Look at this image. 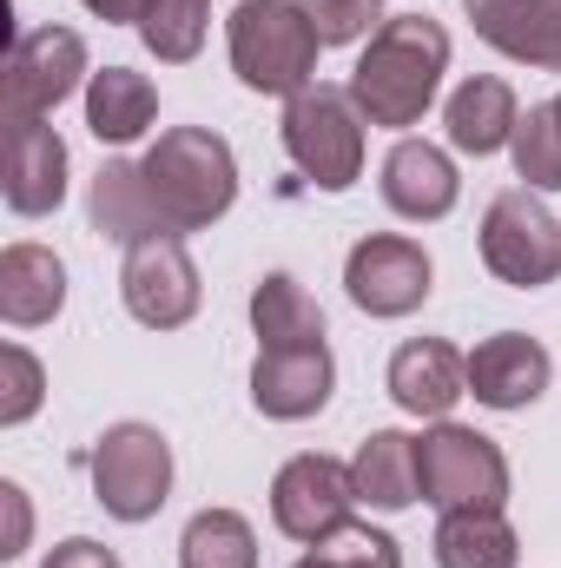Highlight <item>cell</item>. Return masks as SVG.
<instances>
[{"mask_svg":"<svg viewBox=\"0 0 561 568\" xmlns=\"http://www.w3.org/2000/svg\"><path fill=\"white\" fill-rule=\"evenodd\" d=\"M86 80V40L73 27H33L7 53V126L47 120L73 87Z\"/></svg>","mask_w":561,"mask_h":568,"instance_id":"ba28073f","label":"cell"},{"mask_svg":"<svg viewBox=\"0 0 561 568\" xmlns=\"http://www.w3.org/2000/svg\"><path fill=\"white\" fill-rule=\"evenodd\" d=\"M390 397L410 410V417H449L462 397H469V357L442 337H410L397 357H390Z\"/></svg>","mask_w":561,"mask_h":568,"instance_id":"9a60e30c","label":"cell"},{"mask_svg":"<svg viewBox=\"0 0 561 568\" xmlns=\"http://www.w3.org/2000/svg\"><path fill=\"white\" fill-rule=\"evenodd\" d=\"M120 297H126V311L140 317L145 331H178V324H192V311H198V265H192V252H185L172 232L126 245Z\"/></svg>","mask_w":561,"mask_h":568,"instance_id":"9c48e42d","label":"cell"},{"mask_svg":"<svg viewBox=\"0 0 561 568\" xmlns=\"http://www.w3.org/2000/svg\"><path fill=\"white\" fill-rule=\"evenodd\" d=\"M93 496L120 523H152L172 496V443L152 424H113L93 449Z\"/></svg>","mask_w":561,"mask_h":568,"instance_id":"52a82bcc","label":"cell"},{"mask_svg":"<svg viewBox=\"0 0 561 568\" xmlns=\"http://www.w3.org/2000/svg\"><path fill=\"white\" fill-rule=\"evenodd\" d=\"M284 152L317 192H350L364 179V113L350 87H304L284 106Z\"/></svg>","mask_w":561,"mask_h":568,"instance_id":"277c9868","label":"cell"},{"mask_svg":"<svg viewBox=\"0 0 561 568\" xmlns=\"http://www.w3.org/2000/svg\"><path fill=\"white\" fill-rule=\"evenodd\" d=\"M40 568H120V556H113V549H100L93 536H67V542H60Z\"/></svg>","mask_w":561,"mask_h":568,"instance_id":"4dcf8cb0","label":"cell"},{"mask_svg":"<svg viewBox=\"0 0 561 568\" xmlns=\"http://www.w3.org/2000/svg\"><path fill=\"white\" fill-rule=\"evenodd\" d=\"M178 568H258V536L238 509H198L178 536Z\"/></svg>","mask_w":561,"mask_h":568,"instance_id":"d4e9b609","label":"cell"},{"mask_svg":"<svg viewBox=\"0 0 561 568\" xmlns=\"http://www.w3.org/2000/svg\"><path fill=\"white\" fill-rule=\"evenodd\" d=\"M456 192H462V179H456V165H449V152L429 140H397L390 145V159H384V205L397 212V219H449L456 212Z\"/></svg>","mask_w":561,"mask_h":568,"instance_id":"e0dca14e","label":"cell"},{"mask_svg":"<svg viewBox=\"0 0 561 568\" xmlns=\"http://www.w3.org/2000/svg\"><path fill=\"white\" fill-rule=\"evenodd\" d=\"M152 120H159V93H152L145 73L106 67V73L86 80V126H93L100 145H133Z\"/></svg>","mask_w":561,"mask_h":568,"instance_id":"7402d4cb","label":"cell"},{"mask_svg":"<svg viewBox=\"0 0 561 568\" xmlns=\"http://www.w3.org/2000/svg\"><path fill=\"white\" fill-rule=\"evenodd\" d=\"M290 568H337V562H330V556H317V549H310V556H304V562H290Z\"/></svg>","mask_w":561,"mask_h":568,"instance_id":"836d02e7","label":"cell"},{"mask_svg":"<svg viewBox=\"0 0 561 568\" xmlns=\"http://www.w3.org/2000/svg\"><path fill=\"white\" fill-rule=\"evenodd\" d=\"M252 331H258V351H284V344H324V311L310 304V291L290 278V272H272L252 291Z\"/></svg>","mask_w":561,"mask_h":568,"instance_id":"cb8c5ba5","label":"cell"},{"mask_svg":"<svg viewBox=\"0 0 561 568\" xmlns=\"http://www.w3.org/2000/svg\"><path fill=\"white\" fill-rule=\"evenodd\" d=\"M317 556H330L337 568H404L397 536H384V529H370V523H344L337 536L317 542Z\"/></svg>","mask_w":561,"mask_h":568,"instance_id":"f1b7e54d","label":"cell"},{"mask_svg":"<svg viewBox=\"0 0 561 568\" xmlns=\"http://www.w3.org/2000/svg\"><path fill=\"white\" fill-rule=\"evenodd\" d=\"M516 179H529V192H561V120H555V100L549 106H529L516 120Z\"/></svg>","mask_w":561,"mask_h":568,"instance_id":"484cf974","label":"cell"},{"mask_svg":"<svg viewBox=\"0 0 561 568\" xmlns=\"http://www.w3.org/2000/svg\"><path fill=\"white\" fill-rule=\"evenodd\" d=\"M344 291L370 317H410L429 297V252H422L417 239H404V232H377V239L350 245Z\"/></svg>","mask_w":561,"mask_h":568,"instance_id":"8fae6325","label":"cell"},{"mask_svg":"<svg viewBox=\"0 0 561 568\" xmlns=\"http://www.w3.org/2000/svg\"><path fill=\"white\" fill-rule=\"evenodd\" d=\"M555 120H561V100H555Z\"/></svg>","mask_w":561,"mask_h":568,"instance_id":"e575fe53","label":"cell"},{"mask_svg":"<svg viewBox=\"0 0 561 568\" xmlns=\"http://www.w3.org/2000/svg\"><path fill=\"white\" fill-rule=\"evenodd\" d=\"M93 232H100V239H120V245H140V239H159V232H165L159 199H152V185H145L140 165H126V159L100 165V179H93ZM172 239H178V232H172Z\"/></svg>","mask_w":561,"mask_h":568,"instance_id":"44dd1931","label":"cell"},{"mask_svg":"<svg viewBox=\"0 0 561 568\" xmlns=\"http://www.w3.org/2000/svg\"><path fill=\"white\" fill-rule=\"evenodd\" d=\"M449 73V33L422 13H397L370 33L364 60L350 67V100L370 126H417Z\"/></svg>","mask_w":561,"mask_h":568,"instance_id":"6da1fadb","label":"cell"},{"mask_svg":"<svg viewBox=\"0 0 561 568\" xmlns=\"http://www.w3.org/2000/svg\"><path fill=\"white\" fill-rule=\"evenodd\" d=\"M482 265L502 284H516V291L561 278V219L529 185L489 199V212H482Z\"/></svg>","mask_w":561,"mask_h":568,"instance_id":"8992f818","label":"cell"},{"mask_svg":"<svg viewBox=\"0 0 561 568\" xmlns=\"http://www.w3.org/2000/svg\"><path fill=\"white\" fill-rule=\"evenodd\" d=\"M304 13H310L324 47H350V40L384 27V0H304Z\"/></svg>","mask_w":561,"mask_h":568,"instance_id":"f546056e","label":"cell"},{"mask_svg":"<svg viewBox=\"0 0 561 568\" xmlns=\"http://www.w3.org/2000/svg\"><path fill=\"white\" fill-rule=\"evenodd\" d=\"M0 503H7V549L0 556H20L27 549V489L20 483H0Z\"/></svg>","mask_w":561,"mask_h":568,"instance_id":"1f68e13d","label":"cell"},{"mask_svg":"<svg viewBox=\"0 0 561 568\" xmlns=\"http://www.w3.org/2000/svg\"><path fill=\"white\" fill-rule=\"evenodd\" d=\"M47 397V377H40V357L27 344H0V424H27Z\"/></svg>","mask_w":561,"mask_h":568,"instance_id":"83f0119b","label":"cell"},{"mask_svg":"<svg viewBox=\"0 0 561 568\" xmlns=\"http://www.w3.org/2000/svg\"><path fill=\"white\" fill-rule=\"evenodd\" d=\"M516 120H522V106H516V87H509L502 73H476V80H462V87L449 93V113H442L449 145L469 152V159L502 152V145L516 140Z\"/></svg>","mask_w":561,"mask_h":568,"instance_id":"ac0fdd59","label":"cell"},{"mask_svg":"<svg viewBox=\"0 0 561 568\" xmlns=\"http://www.w3.org/2000/svg\"><path fill=\"white\" fill-rule=\"evenodd\" d=\"M67 304V265L47 252V245H7L0 252V317L13 331H33L47 317H60Z\"/></svg>","mask_w":561,"mask_h":568,"instance_id":"d6986e66","label":"cell"},{"mask_svg":"<svg viewBox=\"0 0 561 568\" xmlns=\"http://www.w3.org/2000/svg\"><path fill=\"white\" fill-rule=\"evenodd\" d=\"M330 384H337V364L324 344H284V351H258L252 364V404L278 424H304L330 404Z\"/></svg>","mask_w":561,"mask_h":568,"instance_id":"7c38bea8","label":"cell"},{"mask_svg":"<svg viewBox=\"0 0 561 568\" xmlns=\"http://www.w3.org/2000/svg\"><path fill=\"white\" fill-rule=\"evenodd\" d=\"M417 469H422V503H436L442 516L509 503V456L462 424H436L429 436H417Z\"/></svg>","mask_w":561,"mask_h":568,"instance_id":"5b68a950","label":"cell"},{"mask_svg":"<svg viewBox=\"0 0 561 568\" xmlns=\"http://www.w3.org/2000/svg\"><path fill=\"white\" fill-rule=\"evenodd\" d=\"M67 199V145L47 120H13L7 126V205L20 219H47Z\"/></svg>","mask_w":561,"mask_h":568,"instance_id":"2e32d148","label":"cell"},{"mask_svg":"<svg viewBox=\"0 0 561 568\" xmlns=\"http://www.w3.org/2000/svg\"><path fill=\"white\" fill-rule=\"evenodd\" d=\"M232 73L252 93H284L297 100L304 87H317V27L304 13V0H238L232 7Z\"/></svg>","mask_w":561,"mask_h":568,"instance_id":"3957f363","label":"cell"},{"mask_svg":"<svg viewBox=\"0 0 561 568\" xmlns=\"http://www.w3.org/2000/svg\"><path fill=\"white\" fill-rule=\"evenodd\" d=\"M555 377V357L522 337V331H496L469 351V397L489 404V410H529Z\"/></svg>","mask_w":561,"mask_h":568,"instance_id":"4fadbf2b","label":"cell"},{"mask_svg":"<svg viewBox=\"0 0 561 568\" xmlns=\"http://www.w3.org/2000/svg\"><path fill=\"white\" fill-rule=\"evenodd\" d=\"M462 13L496 53L561 73V0H462Z\"/></svg>","mask_w":561,"mask_h":568,"instance_id":"5bb4252c","label":"cell"},{"mask_svg":"<svg viewBox=\"0 0 561 568\" xmlns=\"http://www.w3.org/2000/svg\"><path fill=\"white\" fill-rule=\"evenodd\" d=\"M80 7H86V13H100L106 27H140L152 0H80Z\"/></svg>","mask_w":561,"mask_h":568,"instance_id":"d6a6232c","label":"cell"},{"mask_svg":"<svg viewBox=\"0 0 561 568\" xmlns=\"http://www.w3.org/2000/svg\"><path fill=\"white\" fill-rule=\"evenodd\" d=\"M140 172H145V185H152V199H159L165 232H205L238 199V159H232V145L218 140V133H205V126L159 133V145L140 159Z\"/></svg>","mask_w":561,"mask_h":568,"instance_id":"7a4b0ae2","label":"cell"},{"mask_svg":"<svg viewBox=\"0 0 561 568\" xmlns=\"http://www.w3.org/2000/svg\"><path fill=\"white\" fill-rule=\"evenodd\" d=\"M350 483H357V503L370 509H410L422 496V469H417V436L404 429H370L357 463H350Z\"/></svg>","mask_w":561,"mask_h":568,"instance_id":"ffe728a7","label":"cell"},{"mask_svg":"<svg viewBox=\"0 0 561 568\" xmlns=\"http://www.w3.org/2000/svg\"><path fill=\"white\" fill-rule=\"evenodd\" d=\"M516 529L502 509H456L436 523V568H516Z\"/></svg>","mask_w":561,"mask_h":568,"instance_id":"603a6c76","label":"cell"},{"mask_svg":"<svg viewBox=\"0 0 561 568\" xmlns=\"http://www.w3.org/2000/svg\"><path fill=\"white\" fill-rule=\"evenodd\" d=\"M350 503H357V483L337 456H290L272 483V523L304 549L337 536L350 523Z\"/></svg>","mask_w":561,"mask_h":568,"instance_id":"30bf717a","label":"cell"},{"mask_svg":"<svg viewBox=\"0 0 561 568\" xmlns=\"http://www.w3.org/2000/svg\"><path fill=\"white\" fill-rule=\"evenodd\" d=\"M205 7L212 0H152L140 20V40L165 60V67H185L198 47H205Z\"/></svg>","mask_w":561,"mask_h":568,"instance_id":"4316f807","label":"cell"}]
</instances>
